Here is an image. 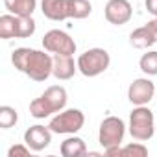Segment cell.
I'll use <instances>...</instances> for the list:
<instances>
[{"instance_id": "1", "label": "cell", "mask_w": 157, "mask_h": 157, "mask_svg": "<svg viewBox=\"0 0 157 157\" xmlns=\"http://www.w3.org/2000/svg\"><path fill=\"white\" fill-rule=\"evenodd\" d=\"M13 67L33 82H46L54 70V57L35 48H17L11 54Z\"/></svg>"}, {"instance_id": "10", "label": "cell", "mask_w": 157, "mask_h": 157, "mask_svg": "<svg viewBox=\"0 0 157 157\" xmlns=\"http://www.w3.org/2000/svg\"><path fill=\"white\" fill-rule=\"evenodd\" d=\"M105 19L109 24H115V26H124L131 21V15H133V8L128 0H109L105 4Z\"/></svg>"}, {"instance_id": "6", "label": "cell", "mask_w": 157, "mask_h": 157, "mask_svg": "<svg viewBox=\"0 0 157 157\" xmlns=\"http://www.w3.org/2000/svg\"><path fill=\"white\" fill-rule=\"evenodd\" d=\"M83 124H85V115L80 109H65L59 111L50 120L48 128L59 135H74L83 128Z\"/></svg>"}, {"instance_id": "8", "label": "cell", "mask_w": 157, "mask_h": 157, "mask_svg": "<svg viewBox=\"0 0 157 157\" xmlns=\"http://www.w3.org/2000/svg\"><path fill=\"white\" fill-rule=\"evenodd\" d=\"M43 48L50 54H61V56H74L76 54L74 39L63 30L46 32L44 37H43Z\"/></svg>"}, {"instance_id": "12", "label": "cell", "mask_w": 157, "mask_h": 157, "mask_svg": "<svg viewBox=\"0 0 157 157\" xmlns=\"http://www.w3.org/2000/svg\"><path fill=\"white\" fill-rule=\"evenodd\" d=\"M41 11L50 21H65L68 17V0H41Z\"/></svg>"}, {"instance_id": "24", "label": "cell", "mask_w": 157, "mask_h": 157, "mask_svg": "<svg viewBox=\"0 0 157 157\" xmlns=\"http://www.w3.org/2000/svg\"><path fill=\"white\" fill-rule=\"evenodd\" d=\"M155 94H157V93H155Z\"/></svg>"}, {"instance_id": "4", "label": "cell", "mask_w": 157, "mask_h": 157, "mask_svg": "<svg viewBox=\"0 0 157 157\" xmlns=\"http://www.w3.org/2000/svg\"><path fill=\"white\" fill-rule=\"evenodd\" d=\"M111 65L109 52L104 48H89L78 57V70L85 78H94L105 72Z\"/></svg>"}, {"instance_id": "14", "label": "cell", "mask_w": 157, "mask_h": 157, "mask_svg": "<svg viewBox=\"0 0 157 157\" xmlns=\"http://www.w3.org/2000/svg\"><path fill=\"white\" fill-rule=\"evenodd\" d=\"M59 151H61L63 157H83V155L89 153L85 140L80 139V137H74V135L68 137V139H65V140L61 142Z\"/></svg>"}, {"instance_id": "17", "label": "cell", "mask_w": 157, "mask_h": 157, "mask_svg": "<svg viewBox=\"0 0 157 157\" xmlns=\"http://www.w3.org/2000/svg\"><path fill=\"white\" fill-rule=\"evenodd\" d=\"M93 11V4L89 0H68V17L70 19H87Z\"/></svg>"}, {"instance_id": "19", "label": "cell", "mask_w": 157, "mask_h": 157, "mask_svg": "<svg viewBox=\"0 0 157 157\" xmlns=\"http://www.w3.org/2000/svg\"><path fill=\"white\" fill-rule=\"evenodd\" d=\"M19 120V115H17V109L11 107V105H0V128L2 129H10L17 124Z\"/></svg>"}, {"instance_id": "11", "label": "cell", "mask_w": 157, "mask_h": 157, "mask_svg": "<svg viewBox=\"0 0 157 157\" xmlns=\"http://www.w3.org/2000/svg\"><path fill=\"white\" fill-rule=\"evenodd\" d=\"M52 129L48 126H30L24 131V142L32 148V151H43L44 148L50 146L52 142Z\"/></svg>"}, {"instance_id": "3", "label": "cell", "mask_w": 157, "mask_h": 157, "mask_svg": "<svg viewBox=\"0 0 157 157\" xmlns=\"http://www.w3.org/2000/svg\"><path fill=\"white\" fill-rule=\"evenodd\" d=\"M35 33V21L32 17H19L6 13L0 17V37L2 39H28Z\"/></svg>"}, {"instance_id": "22", "label": "cell", "mask_w": 157, "mask_h": 157, "mask_svg": "<svg viewBox=\"0 0 157 157\" xmlns=\"http://www.w3.org/2000/svg\"><path fill=\"white\" fill-rule=\"evenodd\" d=\"M146 10H148V13L150 15H153L155 19H157V0H146Z\"/></svg>"}, {"instance_id": "16", "label": "cell", "mask_w": 157, "mask_h": 157, "mask_svg": "<svg viewBox=\"0 0 157 157\" xmlns=\"http://www.w3.org/2000/svg\"><path fill=\"white\" fill-rule=\"evenodd\" d=\"M129 43H131L135 48L144 50V48H150L151 44H155V37H153V33L150 32V28L144 24V26L137 28L135 32H131V35H129Z\"/></svg>"}, {"instance_id": "5", "label": "cell", "mask_w": 157, "mask_h": 157, "mask_svg": "<svg viewBox=\"0 0 157 157\" xmlns=\"http://www.w3.org/2000/svg\"><path fill=\"white\" fill-rule=\"evenodd\" d=\"M155 131L153 113L146 105H137L129 113V133L135 140H150Z\"/></svg>"}, {"instance_id": "2", "label": "cell", "mask_w": 157, "mask_h": 157, "mask_svg": "<svg viewBox=\"0 0 157 157\" xmlns=\"http://www.w3.org/2000/svg\"><path fill=\"white\" fill-rule=\"evenodd\" d=\"M67 91L61 85H52L48 87L39 98H35L30 104V115L33 118H46L54 113H59L67 105Z\"/></svg>"}, {"instance_id": "20", "label": "cell", "mask_w": 157, "mask_h": 157, "mask_svg": "<svg viewBox=\"0 0 157 157\" xmlns=\"http://www.w3.org/2000/svg\"><path fill=\"white\" fill-rule=\"evenodd\" d=\"M128 155V157H146L148 155V148L140 142H129L124 148H120V157Z\"/></svg>"}, {"instance_id": "18", "label": "cell", "mask_w": 157, "mask_h": 157, "mask_svg": "<svg viewBox=\"0 0 157 157\" xmlns=\"http://www.w3.org/2000/svg\"><path fill=\"white\" fill-rule=\"evenodd\" d=\"M139 67H140V70H142L146 76H157V50L146 52V54L140 57Z\"/></svg>"}, {"instance_id": "21", "label": "cell", "mask_w": 157, "mask_h": 157, "mask_svg": "<svg viewBox=\"0 0 157 157\" xmlns=\"http://www.w3.org/2000/svg\"><path fill=\"white\" fill-rule=\"evenodd\" d=\"M32 151V148L24 142V144H15L8 150V157H28Z\"/></svg>"}, {"instance_id": "13", "label": "cell", "mask_w": 157, "mask_h": 157, "mask_svg": "<svg viewBox=\"0 0 157 157\" xmlns=\"http://www.w3.org/2000/svg\"><path fill=\"white\" fill-rule=\"evenodd\" d=\"M78 70V61L72 59V56H61L54 54V70L52 76H56L57 80H70Z\"/></svg>"}, {"instance_id": "9", "label": "cell", "mask_w": 157, "mask_h": 157, "mask_svg": "<svg viewBox=\"0 0 157 157\" xmlns=\"http://www.w3.org/2000/svg\"><path fill=\"white\" fill-rule=\"evenodd\" d=\"M157 93L155 85L148 78H137L131 82L129 89H128V100L133 105H146L150 104V100L153 98V94Z\"/></svg>"}, {"instance_id": "7", "label": "cell", "mask_w": 157, "mask_h": 157, "mask_svg": "<svg viewBox=\"0 0 157 157\" xmlns=\"http://www.w3.org/2000/svg\"><path fill=\"white\" fill-rule=\"evenodd\" d=\"M126 135V124L122 118L118 117H107L102 120L100 124V131H98V140L104 146V150L113 148V146H120Z\"/></svg>"}, {"instance_id": "15", "label": "cell", "mask_w": 157, "mask_h": 157, "mask_svg": "<svg viewBox=\"0 0 157 157\" xmlns=\"http://www.w3.org/2000/svg\"><path fill=\"white\" fill-rule=\"evenodd\" d=\"M4 6L13 15L32 17L35 8H37V0H4Z\"/></svg>"}, {"instance_id": "23", "label": "cell", "mask_w": 157, "mask_h": 157, "mask_svg": "<svg viewBox=\"0 0 157 157\" xmlns=\"http://www.w3.org/2000/svg\"><path fill=\"white\" fill-rule=\"evenodd\" d=\"M146 26L150 28V32L153 33V37H155V43H157V19L153 17L151 21H148V22H146Z\"/></svg>"}]
</instances>
